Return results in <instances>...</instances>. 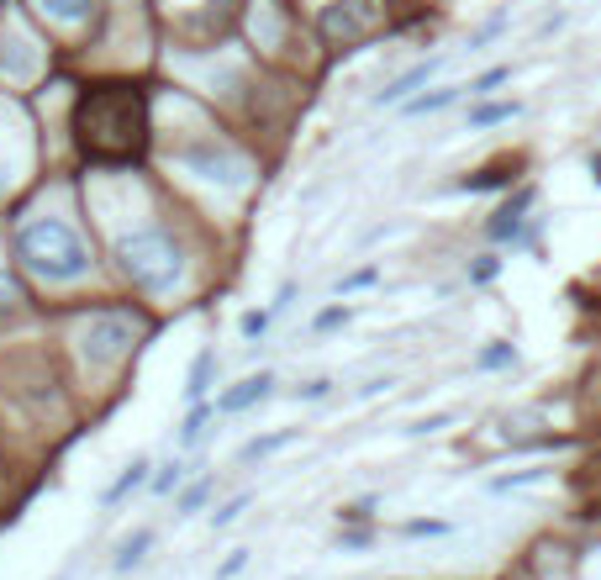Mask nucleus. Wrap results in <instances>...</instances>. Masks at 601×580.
Returning <instances> with one entry per match:
<instances>
[{"mask_svg":"<svg viewBox=\"0 0 601 580\" xmlns=\"http://www.w3.org/2000/svg\"><path fill=\"white\" fill-rule=\"evenodd\" d=\"M74 132L79 148L100 159V164H121L132 159L148 138V106L138 90H90L74 111Z\"/></svg>","mask_w":601,"mask_h":580,"instance_id":"obj_1","label":"nucleus"},{"mask_svg":"<svg viewBox=\"0 0 601 580\" xmlns=\"http://www.w3.org/2000/svg\"><path fill=\"white\" fill-rule=\"evenodd\" d=\"M17 254H22V265L32 269L37 280H49V286L85 280V269H90V248H85V238L58 217L26 222L22 238H17Z\"/></svg>","mask_w":601,"mask_h":580,"instance_id":"obj_2","label":"nucleus"},{"mask_svg":"<svg viewBox=\"0 0 601 580\" xmlns=\"http://www.w3.org/2000/svg\"><path fill=\"white\" fill-rule=\"evenodd\" d=\"M117 259L121 269L138 280L143 290H174L180 286V275H185V254H180V243L159 233V227H138V233H121L117 238Z\"/></svg>","mask_w":601,"mask_h":580,"instance_id":"obj_3","label":"nucleus"},{"mask_svg":"<svg viewBox=\"0 0 601 580\" xmlns=\"http://www.w3.org/2000/svg\"><path fill=\"white\" fill-rule=\"evenodd\" d=\"M132 339H138V327L127 316L100 312L79 327V359L90 364V369H111V364H121L132 354Z\"/></svg>","mask_w":601,"mask_h":580,"instance_id":"obj_4","label":"nucleus"},{"mask_svg":"<svg viewBox=\"0 0 601 580\" xmlns=\"http://www.w3.org/2000/svg\"><path fill=\"white\" fill-rule=\"evenodd\" d=\"M180 164H185L191 174H201L206 185H222V191H243V185H248V159L233 153L227 143H217V138L191 143L185 153H180Z\"/></svg>","mask_w":601,"mask_h":580,"instance_id":"obj_5","label":"nucleus"},{"mask_svg":"<svg viewBox=\"0 0 601 580\" xmlns=\"http://www.w3.org/2000/svg\"><path fill=\"white\" fill-rule=\"evenodd\" d=\"M375 26H380V0H333L322 11V32L333 43H359L364 32H375Z\"/></svg>","mask_w":601,"mask_h":580,"instance_id":"obj_6","label":"nucleus"},{"mask_svg":"<svg viewBox=\"0 0 601 580\" xmlns=\"http://www.w3.org/2000/svg\"><path fill=\"white\" fill-rule=\"evenodd\" d=\"M6 37H11V49L0 43V69H6V79H32L37 74V43L26 37L22 26H6Z\"/></svg>","mask_w":601,"mask_h":580,"instance_id":"obj_7","label":"nucleus"},{"mask_svg":"<svg viewBox=\"0 0 601 580\" xmlns=\"http://www.w3.org/2000/svg\"><path fill=\"white\" fill-rule=\"evenodd\" d=\"M269 386H275V375L269 369H259V375H248V380H238V386L227 390V396H217V411H243L254 407V401H265Z\"/></svg>","mask_w":601,"mask_h":580,"instance_id":"obj_8","label":"nucleus"},{"mask_svg":"<svg viewBox=\"0 0 601 580\" xmlns=\"http://www.w3.org/2000/svg\"><path fill=\"white\" fill-rule=\"evenodd\" d=\"M438 64H443V58H428V64H411V69L401 74V79H390V85H385V90H380L375 100H380V106H396V100H407L411 90H417V85H428V79H433Z\"/></svg>","mask_w":601,"mask_h":580,"instance_id":"obj_9","label":"nucleus"},{"mask_svg":"<svg viewBox=\"0 0 601 580\" xmlns=\"http://www.w3.org/2000/svg\"><path fill=\"white\" fill-rule=\"evenodd\" d=\"M286 443H296V428H286V433H265V438H254V443H243V464H254V460H269V454H280Z\"/></svg>","mask_w":601,"mask_h":580,"instance_id":"obj_10","label":"nucleus"},{"mask_svg":"<svg viewBox=\"0 0 601 580\" xmlns=\"http://www.w3.org/2000/svg\"><path fill=\"white\" fill-rule=\"evenodd\" d=\"M37 11L53 17V22H79L90 11V0H37Z\"/></svg>","mask_w":601,"mask_h":580,"instance_id":"obj_11","label":"nucleus"},{"mask_svg":"<svg viewBox=\"0 0 601 580\" xmlns=\"http://www.w3.org/2000/svg\"><path fill=\"white\" fill-rule=\"evenodd\" d=\"M153 544V533H132V538H121L117 549V570H132V565H143V549Z\"/></svg>","mask_w":601,"mask_h":580,"instance_id":"obj_12","label":"nucleus"},{"mask_svg":"<svg viewBox=\"0 0 601 580\" xmlns=\"http://www.w3.org/2000/svg\"><path fill=\"white\" fill-rule=\"evenodd\" d=\"M143 470H148V460H132V464H127V475H121V481L111 485V491H106V502H121V496H127L132 485H143Z\"/></svg>","mask_w":601,"mask_h":580,"instance_id":"obj_13","label":"nucleus"},{"mask_svg":"<svg viewBox=\"0 0 601 580\" xmlns=\"http://www.w3.org/2000/svg\"><path fill=\"white\" fill-rule=\"evenodd\" d=\"M206 380H212V354H195V364H191V386H185V396H201V390H206Z\"/></svg>","mask_w":601,"mask_h":580,"instance_id":"obj_14","label":"nucleus"},{"mask_svg":"<svg viewBox=\"0 0 601 580\" xmlns=\"http://www.w3.org/2000/svg\"><path fill=\"white\" fill-rule=\"evenodd\" d=\"M459 90H433V96H422V100H411L407 111H443V106H454Z\"/></svg>","mask_w":601,"mask_h":580,"instance_id":"obj_15","label":"nucleus"},{"mask_svg":"<svg viewBox=\"0 0 601 580\" xmlns=\"http://www.w3.org/2000/svg\"><path fill=\"white\" fill-rule=\"evenodd\" d=\"M17 301H22V290H17V280H11V275L0 269V316L17 312Z\"/></svg>","mask_w":601,"mask_h":580,"instance_id":"obj_16","label":"nucleus"},{"mask_svg":"<svg viewBox=\"0 0 601 580\" xmlns=\"http://www.w3.org/2000/svg\"><path fill=\"white\" fill-rule=\"evenodd\" d=\"M502 117H517V100H506V106H481V111H475V121H502Z\"/></svg>","mask_w":601,"mask_h":580,"instance_id":"obj_17","label":"nucleus"},{"mask_svg":"<svg viewBox=\"0 0 601 580\" xmlns=\"http://www.w3.org/2000/svg\"><path fill=\"white\" fill-rule=\"evenodd\" d=\"M438 428H449V411H438V417H422V422H411L407 433L422 438V433H438Z\"/></svg>","mask_w":601,"mask_h":580,"instance_id":"obj_18","label":"nucleus"},{"mask_svg":"<svg viewBox=\"0 0 601 580\" xmlns=\"http://www.w3.org/2000/svg\"><path fill=\"white\" fill-rule=\"evenodd\" d=\"M180 475H185V470H180V460H169L164 470H159V481H153V491H174V485H180Z\"/></svg>","mask_w":601,"mask_h":580,"instance_id":"obj_19","label":"nucleus"},{"mask_svg":"<svg viewBox=\"0 0 601 580\" xmlns=\"http://www.w3.org/2000/svg\"><path fill=\"white\" fill-rule=\"evenodd\" d=\"M201 502H206V481H201V485H191V491L180 496V517H191V512L201 507Z\"/></svg>","mask_w":601,"mask_h":580,"instance_id":"obj_20","label":"nucleus"},{"mask_svg":"<svg viewBox=\"0 0 601 580\" xmlns=\"http://www.w3.org/2000/svg\"><path fill=\"white\" fill-rule=\"evenodd\" d=\"M248 507V496H233V502H227V507L217 512V517H212V523H217V528H227V523H238V512Z\"/></svg>","mask_w":601,"mask_h":580,"instance_id":"obj_21","label":"nucleus"},{"mask_svg":"<svg viewBox=\"0 0 601 580\" xmlns=\"http://www.w3.org/2000/svg\"><path fill=\"white\" fill-rule=\"evenodd\" d=\"M201 428H206V411L195 407L191 417H185V428H180V438H185V443H195V438H201Z\"/></svg>","mask_w":601,"mask_h":580,"instance_id":"obj_22","label":"nucleus"},{"mask_svg":"<svg viewBox=\"0 0 601 580\" xmlns=\"http://www.w3.org/2000/svg\"><path fill=\"white\" fill-rule=\"evenodd\" d=\"M265 327H269V316H265V312H248V316H243V333H248V339H259Z\"/></svg>","mask_w":601,"mask_h":580,"instance_id":"obj_23","label":"nucleus"},{"mask_svg":"<svg viewBox=\"0 0 601 580\" xmlns=\"http://www.w3.org/2000/svg\"><path fill=\"white\" fill-rule=\"evenodd\" d=\"M348 316H354L348 307H333V312H322V316H316V327H337V322H348Z\"/></svg>","mask_w":601,"mask_h":580,"instance_id":"obj_24","label":"nucleus"},{"mask_svg":"<svg viewBox=\"0 0 601 580\" xmlns=\"http://www.w3.org/2000/svg\"><path fill=\"white\" fill-rule=\"evenodd\" d=\"M328 386H333V380H312V386H301V401H322Z\"/></svg>","mask_w":601,"mask_h":580,"instance_id":"obj_25","label":"nucleus"},{"mask_svg":"<svg viewBox=\"0 0 601 580\" xmlns=\"http://www.w3.org/2000/svg\"><path fill=\"white\" fill-rule=\"evenodd\" d=\"M243 565H248V549H238V555H233V559H227V565L217 570V576H222V580H227V576H238Z\"/></svg>","mask_w":601,"mask_h":580,"instance_id":"obj_26","label":"nucleus"},{"mask_svg":"<svg viewBox=\"0 0 601 580\" xmlns=\"http://www.w3.org/2000/svg\"><path fill=\"white\" fill-rule=\"evenodd\" d=\"M512 359V348H491V354H481V364H506Z\"/></svg>","mask_w":601,"mask_h":580,"instance_id":"obj_27","label":"nucleus"}]
</instances>
